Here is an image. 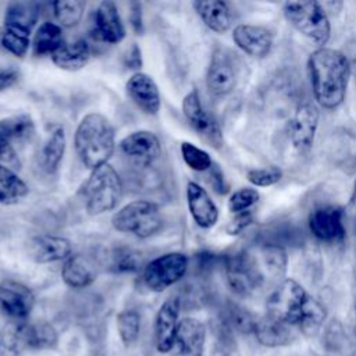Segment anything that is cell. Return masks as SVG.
I'll return each instance as SVG.
<instances>
[{
	"label": "cell",
	"instance_id": "cell-26",
	"mask_svg": "<svg viewBox=\"0 0 356 356\" xmlns=\"http://www.w3.org/2000/svg\"><path fill=\"white\" fill-rule=\"evenodd\" d=\"M40 15V4L36 1H13L4 13V26L26 33L36 25Z\"/></svg>",
	"mask_w": 356,
	"mask_h": 356
},
{
	"label": "cell",
	"instance_id": "cell-2",
	"mask_svg": "<svg viewBox=\"0 0 356 356\" xmlns=\"http://www.w3.org/2000/svg\"><path fill=\"white\" fill-rule=\"evenodd\" d=\"M266 316L285 323L310 337L317 334L325 320L324 306L293 278H285L267 298Z\"/></svg>",
	"mask_w": 356,
	"mask_h": 356
},
{
	"label": "cell",
	"instance_id": "cell-14",
	"mask_svg": "<svg viewBox=\"0 0 356 356\" xmlns=\"http://www.w3.org/2000/svg\"><path fill=\"white\" fill-rule=\"evenodd\" d=\"M35 305L32 291L14 280L0 282V309L14 323H22L31 314Z\"/></svg>",
	"mask_w": 356,
	"mask_h": 356
},
{
	"label": "cell",
	"instance_id": "cell-19",
	"mask_svg": "<svg viewBox=\"0 0 356 356\" xmlns=\"http://www.w3.org/2000/svg\"><path fill=\"white\" fill-rule=\"evenodd\" d=\"M71 242L57 235H36L26 243L28 256L40 264L67 260L71 256Z\"/></svg>",
	"mask_w": 356,
	"mask_h": 356
},
{
	"label": "cell",
	"instance_id": "cell-9",
	"mask_svg": "<svg viewBox=\"0 0 356 356\" xmlns=\"http://www.w3.org/2000/svg\"><path fill=\"white\" fill-rule=\"evenodd\" d=\"M57 331L49 323H14L7 331L4 345L10 350H43L53 349L57 345Z\"/></svg>",
	"mask_w": 356,
	"mask_h": 356
},
{
	"label": "cell",
	"instance_id": "cell-10",
	"mask_svg": "<svg viewBox=\"0 0 356 356\" xmlns=\"http://www.w3.org/2000/svg\"><path fill=\"white\" fill-rule=\"evenodd\" d=\"M236 82L238 65L235 54L225 47L216 49L206 72V86L209 92L217 97L227 96L235 89Z\"/></svg>",
	"mask_w": 356,
	"mask_h": 356
},
{
	"label": "cell",
	"instance_id": "cell-32",
	"mask_svg": "<svg viewBox=\"0 0 356 356\" xmlns=\"http://www.w3.org/2000/svg\"><path fill=\"white\" fill-rule=\"evenodd\" d=\"M51 7L56 19L65 28L78 25L85 13V1L81 0H57Z\"/></svg>",
	"mask_w": 356,
	"mask_h": 356
},
{
	"label": "cell",
	"instance_id": "cell-41",
	"mask_svg": "<svg viewBox=\"0 0 356 356\" xmlns=\"http://www.w3.org/2000/svg\"><path fill=\"white\" fill-rule=\"evenodd\" d=\"M210 184H211V186L214 188V191H216L217 193H220V195L227 193L228 189H229V186H228V184H227V181H225V178H224V174H222L221 168H220L218 165H216V164H213L211 168H210Z\"/></svg>",
	"mask_w": 356,
	"mask_h": 356
},
{
	"label": "cell",
	"instance_id": "cell-13",
	"mask_svg": "<svg viewBox=\"0 0 356 356\" xmlns=\"http://www.w3.org/2000/svg\"><path fill=\"white\" fill-rule=\"evenodd\" d=\"M309 229L314 238L325 243H338L345 239L343 211L337 206H321L309 214Z\"/></svg>",
	"mask_w": 356,
	"mask_h": 356
},
{
	"label": "cell",
	"instance_id": "cell-46",
	"mask_svg": "<svg viewBox=\"0 0 356 356\" xmlns=\"http://www.w3.org/2000/svg\"><path fill=\"white\" fill-rule=\"evenodd\" d=\"M349 56L350 57H348L349 58V61L353 58V61L356 63V40H353L352 43H349Z\"/></svg>",
	"mask_w": 356,
	"mask_h": 356
},
{
	"label": "cell",
	"instance_id": "cell-40",
	"mask_svg": "<svg viewBox=\"0 0 356 356\" xmlns=\"http://www.w3.org/2000/svg\"><path fill=\"white\" fill-rule=\"evenodd\" d=\"M253 222V213L250 210L242 211L234 216V218L227 225V232L229 235H239Z\"/></svg>",
	"mask_w": 356,
	"mask_h": 356
},
{
	"label": "cell",
	"instance_id": "cell-3",
	"mask_svg": "<svg viewBox=\"0 0 356 356\" xmlns=\"http://www.w3.org/2000/svg\"><path fill=\"white\" fill-rule=\"evenodd\" d=\"M307 71L317 104L325 110L338 108L345 97L352 65L345 53L318 47L309 56Z\"/></svg>",
	"mask_w": 356,
	"mask_h": 356
},
{
	"label": "cell",
	"instance_id": "cell-8",
	"mask_svg": "<svg viewBox=\"0 0 356 356\" xmlns=\"http://www.w3.org/2000/svg\"><path fill=\"white\" fill-rule=\"evenodd\" d=\"M188 270V257L181 252L161 254L146 264L143 268V284L153 292H163L178 282Z\"/></svg>",
	"mask_w": 356,
	"mask_h": 356
},
{
	"label": "cell",
	"instance_id": "cell-25",
	"mask_svg": "<svg viewBox=\"0 0 356 356\" xmlns=\"http://www.w3.org/2000/svg\"><path fill=\"white\" fill-rule=\"evenodd\" d=\"M193 8L203 24L216 33H225L232 25V14L225 1L199 0L193 1Z\"/></svg>",
	"mask_w": 356,
	"mask_h": 356
},
{
	"label": "cell",
	"instance_id": "cell-36",
	"mask_svg": "<svg viewBox=\"0 0 356 356\" xmlns=\"http://www.w3.org/2000/svg\"><path fill=\"white\" fill-rule=\"evenodd\" d=\"M260 199V193L254 188H241L235 191L228 199V209L231 213L238 214L242 211H248L252 206H254Z\"/></svg>",
	"mask_w": 356,
	"mask_h": 356
},
{
	"label": "cell",
	"instance_id": "cell-24",
	"mask_svg": "<svg viewBox=\"0 0 356 356\" xmlns=\"http://www.w3.org/2000/svg\"><path fill=\"white\" fill-rule=\"evenodd\" d=\"M253 334L260 345L266 348H280L292 343L300 332L285 323L264 316L256 321Z\"/></svg>",
	"mask_w": 356,
	"mask_h": 356
},
{
	"label": "cell",
	"instance_id": "cell-28",
	"mask_svg": "<svg viewBox=\"0 0 356 356\" xmlns=\"http://www.w3.org/2000/svg\"><path fill=\"white\" fill-rule=\"evenodd\" d=\"M67 146L65 131L63 127H56L46 142L43 143L39 153V164L42 170L47 174H54L63 160L64 152Z\"/></svg>",
	"mask_w": 356,
	"mask_h": 356
},
{
	"label": "cell",
	"instance_id": "cell-38",
	"mask_svg": "<svg viewBox=\"0 0 356 356\" xmlns=\"http://www.w3.org/2000/svg\"><path fill=\"white\" fill-rule=\"evenodd\" d=\"M282 177V172L277 167H266V168H252L246 172L248 181L260 188H267L275 185Z\"/></svg>",
	"mask_w": 356,
	"mask_h": 356
},
{
	"label": "cell",
	"instance_id": "cell-31",
	"mask_svg": "<svg viewBox=\"0 0 356 356\" xmlns=\"http://www.w3.org/2000/svg\"><path fill=\"white\" fill-rule=\"evenodd\" d=\"M63 46L61 26L54 22H43L33 36V50L36 54H54Z\"/></svg>",
	"mask_w": 356,
	"mask_h": 356
},
{
	"label": "cell",
	"instance_id": "cell-44",
	"mask_svg": "<svg viewBox=\"0 0 356 356\" xmlns=\"http://www.w3.org/2000/svg\"><path fill=\"white\" fill-rule=\"evenodd\" d=\"M132 17H131V21H132V25L135 28L136 32H139L142 29V18H140V4L138 3H134L132 4Z\"/></svg>",
	"mask_w": 356,
	"mask_h": 356
},
{
	"label": "cell",
	"instance_id": "cell-18",
	"mask_svg": "<svg viewBox=\"0 0 356 356\" xmlns=\"http://www.w3.org/2000/svg\"><path fill=\"white\" fill-rule=\"evenodd\" d=\"M232 40L245 54L254 58L268 56L274 43L270 29L252 24L236 25L232 31Z\"/></svg>",
	"mask_w": 356,
	"mask_h": 356
},
{
	"label": "cell",
	"instance_id": "cell-7",
	"mask_svg": "<svg viewBox=\"0 0 356 356\" xmlns=\"http://www.w3.org/2000/svg\"><path fill=\"white\" fill-rule=\"evenodd\" d=\"M113 227L140 239L153 236L160 231L163 220L159 206L149 200H134L120 209L111 218Z\"/></svg>",
	"mask_w": 356,
	"mask_h": 356
},
{
	"label": "cell",
	"instance_id": "cell-22",
	"mask_svg": "<svg viewBox=\"0 0 356 356\" xmlns=\"http://www.w3.org/2000/svg\"><path fill=\"white\" fill-rule=\"evenodd\" d=\"M121 152L140 164H152L161 153L159 138L150 131H135L120 142Z\"/></svg>",
	"mask_w": 356,
	"mask_h": 356
},
{
	"label": "cell",
	"instance_id": "cell-5",
	"mask_svg": "<svg viewBox=\"0 0 356 356\" xmlns=\"http://www.w3.org/2000/svg\"><path fill=\"white\" fill-rule=\"evenodd\" d=\"M285 19L305 38L320 47H325L331 38L330 17L321 3L307 1H286L282 6Z\"/></svg>",
	"mask_w": 356,
	"mask_h": 356
},
{
	"label": "cell",
	"instance_id": "cell-20",
	"mask_svg": "<svg viewBox=\"0 0 356 356\" xmlns=\"http://www.w3.org/2000/svg\"><path fill=\"white\" fill-rule=\"evenodd\" d=\"M129 99L143 113L154 115L161 106L160 92L154 79L145 72H135L125 85Z\"/></svg>",
	"mask_w": 356,
	"mask_h": 356
},
{
	"label": "cell",
	"instance_id": "cell-34",
	"mask_svg": "<svg viewBox=\"0 0 356 356\" xmlns=\"http://www.w3.org/2000/svg\"><path fill=\"white\" fill-rule=\"evenodd\" d=\"M0 44L15 57H24L29 49V33L4 26L0 31Z\"/></svg>",
	"mask_w": 356,
	"mask_h": 356
},
{
	"label": "cell",
	"instance_id": "cell-33",
	"mask_svg": "<svg viewBox=\"0 0 356 356\" xmlns=\"http://www.w3.org/2000/svg\"><path fill=\"white\" fill-rule=\"evenodd\" d=\"M117 330L125 346L136 342L140 332V316L134 309H125L117 316Z\"/></svg>",
	"mask_w": 356,
	"mask_h": 356
},
{
	"label": "cell",
	"instance_id": "cell-43",
	"mask_svg": "<svg viewBox=\"0 0 356 356\" xmlns=\"http://www.w3.org/2000/svg\"><path fill=\"white\" fill-rule=\"evenodd\" d=\"M125 64H127V67H128V68H132V70H138V68H140V65H142L140 49H139L136 44H134V46L128 50Z\"/></svg>",
	"mask_w": 356,
	"mask_h": 356
},
{
	"label": "cell",
	"instance_id": "cell-42",
	"mask_svg": "<svg viewBox=\"0 0 356 356\" xmlns=\"http://www.w3.org/2000/svg\"><path fill=\"white\" fill-rule=\"evenodd\" d=\"M19 78V71L14 67H0V92L13 86Z\"/></svg>",
	"mask_w": 356,
	"mask_h": 356
},
{
	"label": "cell",
	"instance_id": "cell-23",
	"mask_svg": "<svg viewBox=\"0 0 356 356\" xmlns=\"http://www.w3.org/2000/svg\"><path fill=\"white\" fill-rule=\"evenodd\" d=\"M95 36L107 43H120L125 38V26L114 1H102L95 14Z\"/></svg>",
	"mask_w": 356,
	"mask_h": 356
},
{
	"label": "cell",
	"instance_id": "cell-39",
	"mask_svg": "<svg viewBox=\"0 0 356 356\" xmlns=\"http://www.w3.org/2000/svg\"><path fill=\"white\" fill-rule=\"evenodd\" d=\"M256 321L246 310L242 309H232L228 313V323L229 325L241 332H253Z\"/></svg>",
	"mask_w": 356,
	"mask_h": 356
},
{
	"label": "cell",
	"instance_id": "cell-15",
	"mask_svg": "<svg viewBox=\"0 0 356 356\" xmlns=\"http://www.w3.org/2000/svg\"><path fill=\"white\" fill-rule=\"evenodd\" d=\"M318 120L320 111L314 104L306 102L296 107L289 122V139L298 152L306 153L312 149L318 128Z\"/></svg>",
	"mask_w": 356,
	"mask_h": 356
},
{
	"label": "cell",
	"instance_id": "cell-30",
	"mask_svg": "<svg viewBox=\"0 0 356 356\" xmlns=\"http://www.w3.org/2000/svg\"><path fill=\"white\" fill-rule=\"evenodd\" d=\"M28 191V185L13 170L0 164V204H15Z\"/></svg>",
	"mask_w": 356,
	"mask_h": 356
},
{
	"label": "cell",
	"instance_id": "cell-29",
	"mask_svg": "<svg viewBox=\"0 0 356 356\" xmlns=\"http://www.w3.org/2000/svg\"><path fill=\"white\" fill-rule=\"evenodd\" d=\"M90 58L89 44L78 39L72 43L63 44L54 54H51L53 63L65 71H78L83 68Z\"/></svg>",
	"mask_w": 356,
	"mask_h": 356
},
{
	"label": "cell",
	"instance_id": "cell-17",
	"mask_svg": "<svg viewBox=\"0 0 356 356\" xmlns=\"http://www.w3.org/2000/svg\"><path fill=\"white\" fill-rule=\"evenodd\" d=\"M179 298L171 296L163 302L154 318V346L160 353H170L179 323Z\"/></svg>",
	"mask_w": 356,
	"mask_h": 356
},
{
	"label": "cell",
	"instance_id": "cell-47",
	"mask_svg": "<svg viewBox=\"0 0 356 356\" xmlns=\"http://www.w3.org/2000/svg\"><path fill=\"white\" fill-rule=\"evenodd\" d=\"M350 203L356 209V179L353 182V189H352V196H350Z\"/></svg>",
	"mask_w": 356,
	"mask_h": 356
},
{
	"label": "cell",
	"instance_id": "cell-4",
	"mask_svg": "<svg viewBox=\"0 0 356 356\" xmlns=\"http://www.w3.org/2000/svg\"><path fill=\"white\" fill-rule=\"evenodd\" d=\"M114 127L103 114L89 113L81 120L74 143L85 167L93 170L107 163L114 152Z\"/></svg>",
	"mask_w": 356,
	"mask_h": 356
},
{
	"label": "cell",
	"instance_id": "cell-1",
	"mask_svg": "<svg viewBox=\"0 0 356 356\" xmlns=\"http://www.w3.org/2000/svg\"><path fill=\"white\" fill-rule=\"evenodd\" d=\"M288 256L274 243H257L236 252L227 260L225 271L229 288L249 296L271 282L280 284L286 273Z\"/></svg>",
	"mask_w": 356,
	"mask_h": 356
},
{
	"label": "cell",
	"instance_id": "cell-12",
	"mask_svg": "<svg viewBox=\"0 0 356 356\" xmlns=\"http://www.w3.org/2000/svg\"><path fill=\"white\" fill-rule=\"evenodd\" d=\"M182 111L192 128L211 146L220 147L222 143V134L216 118L204 110L200 96L196 89H192L182 102Z\"/></svg>",
	"mask_w": 356,
	"mask_h": 356
},
{
	"label": "cell",
	"instance_id": "cell-11",
	"mask_svg": "<svg viewBox=\"0 0 356 356\" xmlns=\"http://www.w3.org/2000/svg\"><path fill=\"white\" fill-rule=\"evenodd\" d=\"M35 132L33 120L28 114L0 120V164L17 161V146L29 140Z\"/></svg>",
	"mask_w": 356,
	"mask_h": 356
},
{
	"label": "cell",
	"instance_id": "cell-45",
	"mask_svg": "<svg viewBox=\"0 0 356 356\" xmlns=\"http://www.w3.org/2000/svg\"><path fill=\"white\" fill-rule=\"evenodd\" d=\"M211 356H235V355L228 349L227 345H220V346H217V348L213 350Z\"/></svg>",
	"mask_w": 356,
	"mask_h": 356
},
{
	"label": "cell",
	"instance_id": "cell-35",
	"mask_svg": "<svg viewBox=\"0 0 356 356\" xmlns=\"http://www.w3.org/2000/svg\"><path fill=\"white\" fill-rule=\"evenodd\" d=\"M181 154H182L185 164L193 171L203 172V171L210 170L213 165V160H211L210 154L206 150L195 146L191 142L181 143Z\"/></svg>",
	"mask_w": 356,
	"mask_h": 356
},
{
	"label": "cell",
	"instance_id": "cell-21",
	"mask_svg": "<svg viewBox=\"0 0 356 356\" xmlns=\"http://www.w3.org/2000/svg\"><path fill=\"white\" fill-rule=\"evenodd\" d=\"M186 202L189 213L197 227L209 229L218 221V207L207 191L195 181L186 185Z\"/></svg>",
	"mask_w": 356,
	"mask_h": 356
},
{
	"label": "cell",
	"instance_id": "cell-6",
	"mask_svg": "<svg viewBox=\"0 0 356 356\" xmlns=\"http://www.w3.org/2000/svg\"><path fill=\"white\" fill-rule=\"evenodd\" d=\"M121 196V178L108 163L92 170L83 186V197L89 214L97 216L115 209Z\"/></svg>",
	"mask_w": 356,
	"mask_h": 356
},
{
	"label": "cell",
	"instance_id": "cell-27",
	"mask_svg": "<svg viewBox=\"0 0 356 356\" xmlns=\"http://www.w3.org/2000/svg\"><path fill=\"white\" fill-rule=\"evenodd\" d=\"M61 278L71 288H85L96 280V273L92 263L85 256L74 254L64 261Z\"/></svg>",
	"mask_w": 356,
	"mask_h": 356
},
{
	"label": "cell",
	"instance_id": "cell-37",
	"mask_svg": "<svg viewBox=\"0 0 356 356\" xmlns=\"http://www.w3.org/2000/svg\"><path fill=\"white\" fill-rule=\"evenodd\" d=\"M111 260H113L111 266L114 267L115 271H120V273H132V271H136L140 266L139 254L132 249H127V248L114 250Z\"/></svg>",
	"mask_w": 356,
	"mask_h": 356
},
{
	"label": "cell",
	"instance_id": "cell-16",
	"mask_svg": "<svg viewBox=\"0 0 356 356\" xmlns=\"http://www.w3.org/2000/svg\"><path fill=\"white\" fill-rule=\"evenodd\" d=\"M206 345V327L193 317L179 320L171 348V356H203Z\"/></svg>",
	"mask_w": 356,
	"mask_h": 356
}]
</instances>
